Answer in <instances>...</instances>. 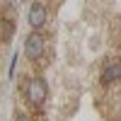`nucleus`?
Here are the masks:
<instances>
[{
    "mask_svg": "<svg viewBox=\"0 0 121 121\" xmlns=\"http://www.w3.org/2000/svg\"><path fill=\"white\" fill-rule=\"evenodd\" d=\"M46 19H48V12H46V7L41 3H34L32 7H29V27L39 29V27H44Z\"/></svg>",
    "mask_w": 121,
    "mask_h": 121,
    "instance_id": "7ed1b4c3",
    "label": "nucleus"
},
{
    "mask_svg": "<svg viewBox=\"0 0 121 121\" xmlns=\"http://www.w3.org/2000/svg\"><path fill=\"white\" fill-rule=\"evenodd\" d=\"M27 97H29V102L32 104H41L44 99H46V85H44V80H29V85H27Z\"/></svg>",
    "mask_w": 121,
    "mask_h": 121,
    "instance_id": "f03ea898",
    "label": "nucleus"
},
{
    "mask_svg": "<svg viewBox=\"0 0 121 121\" xmlns=\"http://www.w3.org/2000/svg\"><path fill=\"white\" fill-rule=\"evenodd\" d=\"M12 32V24H5V22H0V41H3V39Z\"/></svg>",
    "mask_w": 121,
    "mask_h": 121,
    "instance_id": "39448f33",
    "label": "nucleus"
},
{
    "mask_svg": "<svg viewBox=\"0 0 121 121\" xmlns=\"http://www.w3.org/2000/svg\"><path fill=\"white\" fill-rule=\"evenodd\" d=\"M44 48H46V44H44V36L41 34H29L27 36V41H24V53L29 56V58H39L44 53Z\"/></svg>",
    "mask_w": 121,
    "mask_h": 121,
    "instance_id": "f257e3e1",
    "label": "nucleus"
},
{
    "mask_svg": "<svg viewBox=\"0 0 121 121\" xmlns=\"http://www.w3.org/2000/svg\"><path fill=\"white\" fill-rule=\"evenodd\" d=\"M15 121H29V119H27V116H17Z\"/></svg>",
    "mask_w": 121,
    "mask_h": 121,
    "instance_id": "423d86ee",
    "label": "nucleus"
},
{
    "mask_svg": "<svg viewBox=\"0 0 121 121\" xmlns=\"http://www.w3.org/2000/svg\"><path fill=\"white\" fill-rule=\"evenodd\" d=\"M102 78H104V82H116V80L121 78V63H109V65H104Z\"/></svg>",
    "mask_w": 121,
    "mask_h": 121,
    "instance_id": "20e7f679",
    "label": "nucleus"
}]
</instances>
